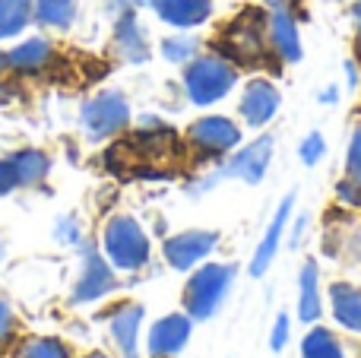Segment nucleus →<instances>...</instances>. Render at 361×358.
Returning a JSON list of instances; mask_svg holds the SVG:
<instances>
[{
  "mask_svg": "<svg viewBox=\"0 0 361 358\" xmlns=\"http://www.w3.org/2000/svg\"><path fill=\"white\" fill-rule=\"evenodd\" d=\"M279 101H282L279 89H276L269 80H250L247 86H244L238 111H241V118L247 121L250 127H263L276 111H279Z\"/></svg>",
  "mask_w": 361,
  "mask_h": 358,
  "instance_id": "nucleus-11",
  "label": "nucleus"
},
{
  "mask_svg": "<svg viewBox=\"0 0 361 358\" xmlns=\"http://www.w3.org/2000/svg\"><path fill=\"white\" fill-rule=\"evenodd\" d=\"M216 245H219V232H200V228L180 232L175 238L165 241V260H169L175 270H190V266L200 264Z\"/></svg>",
  "mask_w": 361,
  "mask_h": 358,
  "instance_id": "nucleus-10",
  "label": "nucleus"
},
{
  "mask_svg": "<svg viewBox=\"0 0 361 358\" xmlns=\"http://www.w3.org/2000/svg\"><path fill=\"white\" fill-rule=\"evenodd\" d=\"M301 162L305 165H317L320 159H324V152H326V143H324V133H307L305 137V143H301Z\"/></svg>",
  "mask_w": 361,
  "mask_h": 358,
  "instance_id": "nucleus-27",
  "label": "nucleus"
},
{
  "mask_svg": "<svg viewBox=\"0 0 361 358\" xmlns=\"http://www.w3.org/2000/svg\"><path fill=\"white\" fill-rule=\"evenodd\" d=\"M238 82V67L225 54H200L187 61L184 89L193 105H212L225 99Z\"/></svg>",
  "mask_w": 361,
  "mask_h": 358,
  "instance_id": "nucleus-1",
  "label": "nucleus"
},
{
  "mask_svg": "<svg viewBox=\"0 0 361 358\" xmlns=\"http://www.w3.org/2000/svg\"><path fill=\"white\" fill-rule=\"evenodd\" d=\"M301 358H343V346L330 330L314 327L301 342Z\"/></svg>",
  "mask_w": 361,
  "mask_h": 358,
  "instance_id": "nucleus-24",
  "label": "nucleus"
},
{
  "mask_svg": "<svg viewBox=\"0 0 361 358\" xmlns=\"http://www.w3.org/2000/svg\"><path fill=\"white\" fill-rule=\"evenodd\" d=\"M336 197L349 206H361V121L352 130L349 156H345V178L336 184Z\"/></svg>",
  "mask_w": 361,
  "mask_h": 358,
  "instance_id": "nucleus-18",
  "label": "nucleus"
},
{
  "mask_svg": "<svg viewBox=\"0 0 361 358\" xmlns=\"http://www.w3.org/2000/svg\"><path fill=\"white\" fill-rule=\"evenodd\" d=\"M352 19H355V29H358V51H361V0L355 4V10H352Z\"/></svg>",
  "mask_w": 361,
  "mask_h": 358,
  "instance_id": "nucleus-33",
  "label": "nucleus"
},
{
  "mask_svg": "<svg viewBox=\"0 0 361 358\" xmlns=\"http://www.w3.org/2000/svg\"><path fill=\"white\" fill-rule=\"evenodd\" d=\"M269 159H273V137H260L250 146H244L241 152H235L222 165L219 178H241L247 184H260L269 168Z\"/></svg>",
  "mask_w": 361,
  "mask_h": 358,
  "instance_id": "nucleus-8",
  "label": "nucleus"
},
{
  "mask_svg": "<svg viewBox=\"0 0 361 358\" xmlns=\"http://www.w3.org/2000/svg\"><path fill=\"white\" fill-rule=\"evenodd\" d=\"M345 70H349V86H355V82H358V70H355V63H345Z\"/></svg>",
  "mask_w": 361,
  "mask_h": 358,
  "instance_id": "nucleus-34",
  "label": "nucleus"
},
{
  "mask_svg": "<svg viewBox=\"0 0 361 358\" xmlns=\"http://www.w3.org/2000/svg\"><path fill=\"white\" fill-rule=\"evenodd\" d=\"M330 304L336 321L345 330H355L361 333V289L352 283H333L330 285Z\"/></svg>",
  "mask_w": 361,
  "mask_h": 358,
  "instance_id": "nucleus-19",
  "label": "nucleus"
},
{
  "mask_svg": "<svg viewBox=\"0 0 361 358\" xmlns=\"http://www.w3.org/2000/svg\"><path fill=\"white\" fill-rule=\"evenodd\" d=\"M32 19L51 29H67L76 19V0H32Z\"/></svg>",
  "mask_w": 361,
  "mask_h": 358,
  "instance_id": "nucleus-21",
  "label": "nucleus"
},
{
  "mask_svg": "<svg viewBox=\"0 0 361 358\" xmlns=\"http://www.w3.org/2000/svg\"><path fill=\"white\" fill-rule=\"evenodd\" d=\"M16 187V178H13V168L6 159H0V197H6L10 190Z\"/></svg>",
  "mask_w": 361,
  "mask_h": 358,
  "instance_id": "nucleus-31",
  "label": "nucleus"
},
{
  "mask_svg": "<svg viewBox=\"0 0 361 358\" xmlns=\"http://www.w3.org/2000/svg\"><path fill=\"white\" fill-rule=\"evenodd\" d=\"M32 23V0H0V38H13Z\"/></svg>",
  "mask_w": 361,
  "mask_h": 358,
  "instance_id": "nucleus-23",
  "label": "nucleus"
},
{
  "mask_svg": "<svg viewBox=\"0 0 361 358\" xmlns=\"http://www.w3.org/2000/svg\"><path fill=\"white\" fill-rule=\"evenodd\" d=\"M197 48H200V42L193 35H175V38H165L162 42V54H165V61H171V63L193 61Z\"/></svg>",
  "mask_w": 361,
  "mask_h": 358,
  "instance_id": "nucleus-26",
  "label": "nucleus"
},
{
  "mask_svg": "<svg viewBox=\"0 0 361 358\" xmlns=\"http://www.w3.org/2000/svg\"><path fill=\"white\" fill-rule=\"evenodd\" d=\"M187 143H190L197 152H203V156H225V152H231L238 143H241V127H238L231 118L209 114V118H200L190 124Z\"/></svg>",
  "mask_w": 361,
  "mask_h": 358,
  "instance_id": "nucleus-6",
  "label": "nucleus"
},
{
  "mask_svg": "<svg viewBox=\"0 0 361 358\" xmlns=\"http://www.w3.org/2000/svg\"><path fill=\"white\" fill-rule=\"evenodd\" d=\"M6 70V54H0V73Z\"/></svg>",
  "mask_w": 361,
  "mask_h": 358,
  "instance_id": "nucleus-36",
  "label": "nucleus"
},
{
  "mask_svg": "<svg viewBox=\"0 0 361 358\" xmlns=\"http://www.w3.org/2000/svg\"><path fill=\"white\" fill-rule=\"evenodd\" d=\"M105 254L118 270H143L149 264V238L130 216H114L105 226Z\"/></svg>",
  "mask_w": 361,
  "mask_h": 358,
  "instance_id": "nucleus-3",
  "label": "nucleus"
},
{
  "mask_svg": "<svg viewBox=\"0 0 361 358\" xmlns=\"http://www.w3.org/2000/svg\"><path fill=\"white\" fill-rule=\"evenodd\" d=\"M114 10H137V6H152V0H111Z\"/></svg>",
  "mask_w": 361,
  "mask_h": 358,
  "instance_id": "nucleus-32",
  "label": "nucleus"
},
{
  "mask_svg": "<svg viewBox=\"0 0 361 358\" xmlns=\"http://www.w3.org/2000/svg\"><path fill=\"white\" fill-rule=\"evenodd\" d=\"M292 203H295V194H288V197H286V200H282V203H279V209H276L273 222H269L267 235H263L260 247H257L254 260H250V276H254V279H260V276H263V273H267V266H269V264H273L276 251H279V241H282V232H286V222H288V216H292Z\"/></svg>",
  "mask_w": 361,
  "mask_h": 358,
  "instance_id": "nucleus-14",
  "label": "nucleus"
},
{
  "mask_svg": "<svg viewBox=\"0 0 361 358\" xmlns=\"http://www.w3.org/2000/svg\"><path fill=\"white\" fill-rule=\"evenodd\" d=\"M86 358H108V355H105V352H89Z\"/></svg>",
  "mask_w": 361,
  "mask_h": 358,
  "instance_id": "nucleus-37",
  "label": "nucleus"
},
{
  "mask_svg": "<svg viewBox=\"0 0 361 358\" xmlns=\"http://www.w3.org/2000/svg\"><path fill=\"white\" fill-rule=\"evenodd\" d=\"M190 340V314H169L149 330V355L152 358H171L184 349Z\"/></svg>",
  "mask_w": 361,
  "mask_h": 358,
  "instance_id": "nucleus-12",
  "label": "nucleus"
},
{
  "mask_svg": "<svg viewBox=\"0 0 361 358\" xmlns=\"http://www.w3.org/2000/svg\"><path fill=\"white\" fill-rule=\"evenodd\" d=\"M267 35H269V51L279 61L295 63L301 57V35L295 13L288 6H273V13L267 16Z\"/></svg>",
  "mask_w": 361,
  "mask_h": 358,
  "instance_id": "nucleus-9",
  "label": "nucleus"
},
{
  "mask_svg": "<svg viewBox=\"0 0 361 358\" xmlns=\"http://www.w3.org/2000/svg\"><path fill=\"white\" fill-rule=\"evenodd\" d=\"M114 285H118V279H114L108 260L102 257L92 245H82V270H80V279H76V285H73L70 302L73 304L99 302V298H105Z\"/></svg>",
  "mask_w": 361,
  "mask_h": 358,
  "instance_id": "nucleus-7",
  "label": "nucleus"
},
{
  "mask_svg": "<svg viewBox=\"0 0 361 358\" xmlns=\"http://www.w3.org/2000/svg\"><path fill=\"white\" fill-rule=\"evenodd\" d=\"M13 330H16V317H13L10 304L0 298V346H4V342L13 336Z\"/></svg>",
  "mask_w": 361,
  "mask_h": 358,
  "instance_id": "nucleus-28",
  "label": "nucleus"
},
{
  "mask_svg": "<svg viewBox=\"0 0 361 358\" xmlns=\"http://www.w3.org/2000/svg\"><path fill=\"white\" fill-rule=\"evenodd\" d=\"M231 279H235V266L228 264H206L190 276L184 289V308L193 321H206L219 311L225 292H228Z\"/></svg>",
  "mask_w": 361,
  "mask_h": 358,
  "instance_id": "nucleus-2",
  "label": "nucleus"
},
{
  "mask_svg": "<svg viewBox=\"0 0 361 358\" xmlns=\"http://www.w3.org/2000/svg\"><path fill=\"white\" fill-rule=\"evenodd\" d=\"M260 4H267V6H288V0H260Z\"/></svg>",
  "mask_w": 361,
  "mask_h": 358,
  "instance_id": "nucleus-35",
  "label": "nucleus"
},
{
  "mask_svg": "<svg viewBox=\"0 0 361 358\" xmlns=\"http://www.w3.org/2000/svg\"><path fill=\"white\" fill-rule=\"evenodd\" d=\"M114 51L127 63H143L149 57V38H146V29L140 25V19L133 16V10H124L118 16V25H114Z\"/></svg>",
  "mask_w": 361,
  "mask_h": 358,
  "instance_id": "nucleus-13",
  "label": "nucleus"
},
{
  "mask_svg": "<svg viewBox=\"0 0 361 358\" xmlns=\"http://www.w3.org/2000/svg\"><path fill=\"white\" fill-rule=\"evenodd\" d=\"M6 162H10V168H13L16 187H38L51 171V159L44 156L42 149H19V152H13Z\"/></svg>",
  "mask_w": 361,
  "mask_h": 358,
  "instance_id": "nucleus-17",
  "label": "nucleus"
},
{
  "mask_svg": "<svg viewBox=\"0 0 361 358\" xmlns=\"http://www.w3.org/2000/svg\"><path fill=\"white\" fill-rule=\"evenodd\" d=\"M19 358H70V349L54 336H35V340L23 342Z\"/></svg>",
  "mask_w": 361,
  "mask_h": 358,
  "instance_id": "nucleus-25",
  "label": "nucleus"
},
{
  "mask_svg": "<svg viewBox=\"0 0 361 358\" xmlns=\"http://www.w3.org/2000/svg\"><path fill=\"white\" fill-rule=\"evenodd\" d=\"M54 57V48H51L44 38H29V42L16 44V48L6 54V67L19 70V73H38L44 70Z\"/></svg>",
  "mask_w": 361,
  "mask_h": 358,
  "instance_id": "nucleus-20",
  "label": "nucleus"
},
{
  "mask_svg": "<svg viewBox=\"0 0 361 358\" xmlns=\"http://www.w3.org/2000/svg\"><path fill=\"white\" fill-rule=\"evenodd\" d=\"M269 51L267 16L260 10H244L228 29L222 32V54L231 63H257Z\"/></svg>",
  "mask_w": 361,
  "mask_h": 358,
  "instance_id": "nucleus-4",
  "label": "nucleus"
},
{
  "mask_svg": "<svg viewBox=\"0 0 361 358\" xmlns=\"http://www.w3.org/2000/svg\"><path fill=\"white\" fill-rule=\"evenodd\" d=\"M298 314L305 323H314L320 317V295H317V264L307 260L301 266V302H298Z\"/></svg>",
  "mask_w": 361,
  "mask_h": 358,
  "instance_id": "nucleus-22",
  "label": "nucleus"
},
{
  "mask_svg": "<svg viewBox=\"0 0 361 358\" xmlns=\"http://www.w3.org/2000/svg\"><path fill=\"white\" fill-rule=\"evenodd\" d=\"M57 241H63V245H80V226H76V219L57 222Z\"/></svg>",
  "mask_w": 361,
  "mask_h": 358,
  "instance_id": "nucleus-29",
  "label": "nucleus"
},
{
  "mask_svg": "<svg viewBox=\"0 0 361 358\" xmlns=\"http://www.w3.org/2000/svg\"><path fill=\"white\" fill-rule=\"evenodd\" d=\"M288 342V314H279L276 317V327H273V336H269V346L279 352L282 346Z\"/></svg>",
  "mask_w": 361,
  "mask_h": 358,
  "instance_id": "nucleus-30",
  "label": "nucleus"
},
{
  "mask_svg": "<svg viewBox=\"0 0 361 358\" xmlns=\"http://www.w3.org/2000/svg\"><path fill=\"white\" fill-rule=\"evenodd\" d=\"M108 323H111V336H114V342H118L121 355L140 358L137 336H140V323H143V308H140V304H121V308L111 311Z\"/></svg>",
  "mask_w": 361,
  "mask_h": 358,
  "instance_id": "nucleus-16",
  "label": "nucleus"
},
{
  "mask_svg": "<svg viewBox=\"0 0 361 358\" xmlns=\"http://www.w3.org/2000/svg\"><path fill=\"white\" fill-rule=\"evenodd\" d=\"M80 121L89 140H108L130 124V105L121 92H99L82 105Z\"/></svg>",
  "mask_w": 361,
  "mask_h": 358,
  "instance_id": "nucleus-5",
  "label": "nucleus"
},
{
  "mask_svg": "<svg viewBox=\"0 0 361 358\" xmlns=\"http://www.w3.org/2000/svg\"><path fill=\"white\" fill-rule=\"evenodd\" d=\"M159 19L175 29H193L203 25L212 13V0H152Z\"/></svg>",
  "mask_w": 361,
  "mask_h": 358,
  "instance_id": "nucleus-15",
  "label": "nucleus"
}]
</instances>
